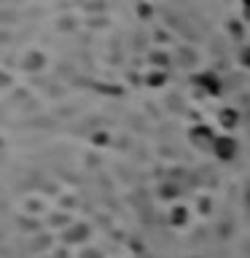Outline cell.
<instances>
[{"mask_svg": "<svg viewBox=\"0 0 250 258\" xmlns=\"http://www.w3.org/2000/svg\"><path fill=\"white\" fill-rule=\"evenodd\" d=\"M213 151H215V156H218V159L229 161V159H234V153H237V140H234V137H229V135L215 137Z\"/></svg>", "mask_w": 250, "mask_h": 258, "instance_id": "1", "label": "cell"}, {"mask_svg": "<svg viewBox=\"0 0 250 258\" xmlns=\"http://www.w3.org/2000/svg\"><path fill=\"white\" fill-rule=\"evenodd\" d=\"M191 143L199 145V148H213L215 137H213V132H210V126H194L191 129Z\"/></svg>", "mask_w": 250, "mask_h": 258, "instance_id": "2", "label": "cell"}, {"mask_svg": "<svg viewBox=\"0 0 250 258\" xmlns=\"http://www.w3.org/2000/svg\"><path fill=\"white\" fill-rule=\"evenodd\" d=\"M197 81H199V84H205V89H207L210 94H221V81H218L213 73H202Z\"/></svg>", "mask_w": 250, "mask_h": 258, "instance_id": "3", "label": "cell"}, {"mask_svg": "<svg viewBox=\"0 0 250 258\" xmlns=\"http://www.w3.org/2000/svg\"><path fill=\"white\" fill-rule=\"evenodd\" d=\"M40 64H43V56H40V54H30L27 59H24V68H27V70H38Z\"/></svg>", "mask_w": 250, "mask_h": 258, "instance_id": "4", "label": "cell"}, {"mask_svg": "<svg viewBox=\"0 0 250 258\" xmlns=\"http://www.w3.org/2000/svg\"><path fill=\"white\" fill-rule=\"evenodd\" d=\"M239 59H242V64H247V68H250V46H245V48H242Z\"/></svg>", "mask_w": 250, "mask_h": 258, "instance_id": "5", "label": "cell"}, {"mask_svg": "<svg viewBox=\"0 0 250 258\" xmlns=\"http://www.w3.org/2000/svg\"><path fill=\"white\" fill-rule=\"evenodd\" d=\"M221 118H223V124H226V126H231L234 121H237V116H234V113H223Z\"/></svg>", "mask_w": 250, "mask_h": 258, "instance_id": "6", "label": "cell"}]
</instances>
